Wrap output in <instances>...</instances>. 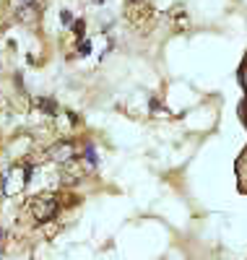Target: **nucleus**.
Here are the masks:
<instances>
[{"label":"nucleus","mask_w":247,"mask_h":260,"mask_svg":"<svg viewBox=\"0 0 247 260\" xmlns=\"http://www.w3.org/2000/svg\"><path fill=\"white\" fill-rule=\"evenodd\" d=\"M29 211H32V216H34L39 224H44V221H50V219H55V216H57L60 203H57L55 195H37V198L29 203Z\"/></svg>","instance_id":"f257e3e1"},{"label":"nucleus","mask_w":247,"mask_h":260,"mask_svg":"<svg viewBox=\"0 0 247 260\" xmlns=\"http://www.w3.org/2000/svg\"><path fill=\"white\" fill-rule=\"evenodd\" d=\"M47 156H50L52 161H57V164L73 161V159H76V146H73V141H57V143L50 146Z\"/></svg>","instance_id":"f03ea898"},{"label":"nucleus","mask_w":247,"mask_h":260,"mask_svg":"<svg viewBox=\"0 0 247 260\" xmlns=\"http://www.w3.org/2000/svg\"><path fill=\"white\" fill-rule=\"evenodd\" d=\"M34 104L39 107V110H42L44 115H50V117H55V112H57V102H55V99H50V96H37V99H34Z\"/></svg>","instance_id":"7ed1b4c3"},{"label":"nucleus","mask_w":247,"mask_h":260,"mask_svg":"<svg viewBox=\"0 0 247 260\" xmlns=\"http://www.w3.org/2000/svg\"><path fill=\"white\" fill-rule=\"evenodd\" d=\"M37 16H39V6L37 3H29V6L18 8V21H24V24H26V21H34Z\"/></svg>","instance_id":"20e7f679"},{"label":"nucleus","mask_w":247,"mask_h":260,"mask_svg":"<svg viewBox=\"0 0 247 260\" xmlns=\"http://www.w3.org/2000/svg\"><path fill=\"white\" fill-rule=\"evenodd\" d=\"M83 161H86L88 167H97L99 159H97V148H94V146H86V148H83Z\"/></svg>","instance_id":"39448f33"},{"label":"nucleus","mask_w":247,"mask_h":260,"mask_svg":"<svg viewBox=\"0 0 247 260\" xmlns=\"http://www.w3.org/2000/svg\"><path fill=\"white\" fill-rule=\"evenodd\" d=\"M78 55H83V57L91 55V42H88V39H83L81 45H78Z\"/></svg>","instance_id":"423d86ee"},{"label":"nucleus","mask_w":247,"mask_h":260,"mask_svg":"<svg viewBox=\"0 0 247 260\" xmlns=\"http://www.w3.org/2000/svg\"><path fill=\"white\" fill-rule=\"evenodd\" d=\"M83 29H86V24H83V18H78L76 24H73V34H76L78 39H83Z\"/></svg>","instance_id":"0eeeda50"},{"label":"nucleus","mask_w":247,"mask_h":260,"mask_svg":"<svg viewBox=\"0 0 247 260\" xmlns=\"http://www.w3.org/2000/svg\"><path fill=\"white\" fill-rule=\"evenodd\" d=\"M71 21H73V16H71V11H60V24H63V26H68V24H71Z\"/></svg>","instance_id":"6e6552de"},{"label":"nucleus","mask_w":247,"mask_h":260,"mask_svg":"<svg viewBox=\"0 0 247 260\" xmlns=\"http://www.w3.org/2000/svg\"><path fill=\"white\" fill-rule=\"evenodd\" d=\"M29 3H34V0H21V6H29Z\"/></svg>","instance_id":"1a4fd4ad"},{"label":"nucleus","mask_w":247,"mask_h":260,"mask_svg":"<svg viewBox=\"0 0 247 260\" xmlns=\"http://www.w3.org/2000/svg\"><path fill=\"white\" fill-rule=\"evenodd\" d=\"M128 3H133V0H128Z\"/></svg>","instance_id":"9d476101"}]
</instances>
